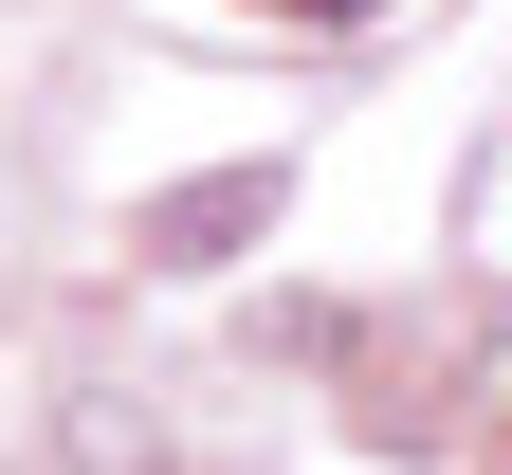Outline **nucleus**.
<instances>
[{
	"instance_id": "obj_1",
	"label": "nucleus",
	"mask_w": 512,
	"mask_h": 475,
	"mask_svg": "<svg viewBox=\"0 0 512 475\" xmlns=\"http://www.w3.org/2000/svg\"><path fill=\"white\" fill-rule=\"evenodd\" d=\"M256 220H275V165H220V183L147 201V220H128V256H165V275H202V256H238Z\"/></svg>"
},
{
	"instance_id": "obj_2",
	"label": "nucleus",
	"mask_w": 512,
	"mask_h": 475,
	"mask_svg": "<svg viewBox=\"0 0 512 475\" xmlns=\"http://www.w3.org/2000/svg\"><path fill=\"white\" fill-rule=\"evenodd\" d=\"M74 475H165V439H147V402H92V421H74Z\"/></svg>"
},
{
	"instance_id": "obj_3",
	"label": "nucleus",
	"mask_w": 512,
	"mask_h": 475,
	"mask_svg": "<svg viewBox=\"0 0 512 475\" xmlns=\"http://www.w3.org/2000/svg\"><path fill=\"white\" fill-rule=\"evenodd\" d=\"M293 19H384V0H293Z\"/></svg>"
}]
</instances>
